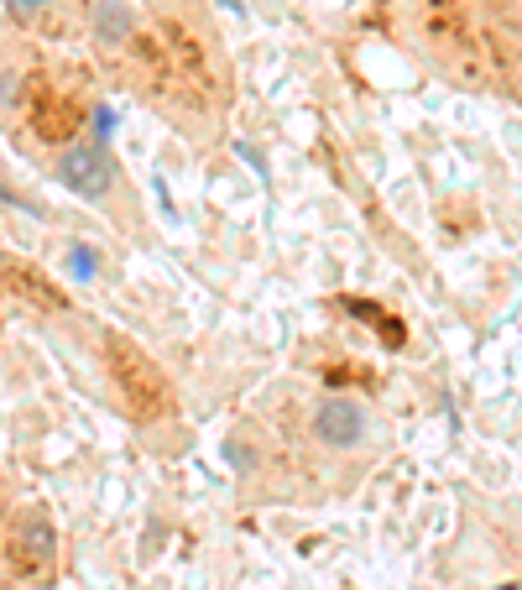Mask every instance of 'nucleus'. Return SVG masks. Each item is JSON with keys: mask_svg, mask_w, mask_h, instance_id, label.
Segmentation results:
<instances>
[{"mask_svg": "<svg viewBox=\"0 0 522 590\" xmlns=\"http://www.w3.org/2000/svg\"><path fill=\"white\" fill-rule=\"evenodd\" d=\"M58 184L84 193V199H105L110 193V157L99 146H69L58 163Z\"/></svg>", "mask_w": 522, "mask_h": 590, "instance_id": "obj_1", "label": "nucleus"}, {"mask_svg": "<svg viewBox=\"0 0 522 590\" xmlns=\"http://www.w3.org/2000/svg\"><path fill=\"white\" fill-rule=\"evenodd\" d=\"M313 434H319L324 445H334V449L360 445V434H366V424H360V408H356V402L330 398L319 413H313Z\"/></svg>", "mask_w": 522, "mask_h": 590, "instance_id": "obj_2", "label": "nucleus"}, {"mask_svg": "<svg viewBox=\"0 0 522 590\" xmlns=\"http://www.w3.org/2000/svg\"><path fill=\"white\" fill-rule=\"evenodd\" d=\"M116 355H120V366H126V387L137 392V402H142L146 413H152V408H163L167 392H163V377H157V366H152V361H142L137 351H126V345H120Z\"/></svg>", "mask_w": 522, "mask_h": 590, "instance_id": "obj_3", "label": "nucleus"}, {"mask_svg": "<svg viewBox=\"0 0 522 590\" xmlns=\"http://www.w3.org/2000/svg\"><path fill=\"white\" fill-rule=\"evenodd\" d=\"M16 565L22 569L52 565V528L43 518H26V528H16Z\"/></svg>", "mask_w": 522, "mask_h": 590, "instance_id": "obj_4", "label": "nucleus"}, {"mask_svg": "<svg viewBox=\"0 0 522 590\" xmlns=\"http://www.w3.org/2000/svg\"><path fill=\"white\" fill-rule=\"evenodd\" d=\"M131 32H137V16H131L120 0H95V37L99 43L116 48V43H126Z\"/></svg>", "mask_w": 522, "mask_h": 590, "instance_id": "obj_5", "label": "nucleus"}, {"mask_svg": "<svg viewBox=\"0 0 522 590\" xmlns=\"http://www.w3.org/2000/svg\"><path fill=\"white\" fill-rule=\"evenodd\" d=\"M225 455H230V460H236L240 471H246V465H251V449H246V445H225Z\"/></svg>", "mask_w": 522, "mask_h": 590, "instance_id": "obj_6", "label": "nucleus"}, {"mask_svg": "<svg viewBox=\"0 0 522 590\" xmlns=\"http://www.w3.org/2000/svg\"><path fill=\"white\" fill-rule=\"evenodd\" d=\"M84 251H90V246H79V257H73V272H79V278H90V272H95V261L84 257Z\"/></svg>", "mask_w": 522, "mask_h": 590, "instance_id": "obj_7", "label": "nucleus"}, {"mask_svg": "<svg viewBox=\"0 0 522 590\" xmlns=\"http://www.w3.org/2000/svg\"><path fill=\"white\" fill-rule=\"evenodd\" d=\"M11 5V16H37V0H5Z\"/></svg>", "mask_w": 522, "mask_h": 590, "instance_id": "obj_8", "label": "nucleus"}, {"mask_svg": "<svg viewBox=\"0 0 522 590\" xmlns=\"http://www.w3.org/2000/svg\"><path fill=\"white\" fill-rule=\"evenodd\" d=\"M110 126H116V116H110V110H95V131H99V137H110Z\"/></svg>", "mask_w": 522, "mask_h": 590, "instance_id": "obj_9", "label": "nucleus"}]
</instances>
